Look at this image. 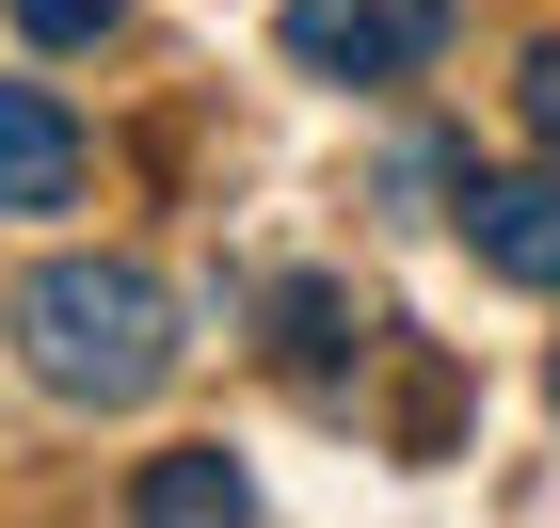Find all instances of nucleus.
Wrapping results in <instances>:
<instances>
[{"label": "nucleus", "instance_id": "1", "mask_svg": "<svg viewBox=\"0 0 560 528\" xmlns=\"http://www.w3.org/2000/svg\"><path fill=\"white\" fill-rule=\"evenodd\" d=\"M16 368H33L48 400H96V416L161 400V368H176L161 272L144 257H48L33 289H16Z\"/></svg>", "mask_w": 560, "mask_h": 528}, {"label": "nucleus", "instance_id": "2", "mask_svg": "<svg viewBox=\"0 0 560 528\" xmlns=\"http://www.w3.org/2000/svg\"><path fill=\"white\" fill-rule=\"evenodd\" d=\"M432 48H448V0H289L304 81H417Z\"/></svg>", "mask_w": 560, "mask_h": 528}, {"label": "nucleus", "instance_id": "3", "mask_svg": "<svg viewBox=\"0 0 560 528\" xmlns=\"http://www.w3.org/2000/svg\"><path fill=\"white\" fill-rule=\"evenodd\" d=\"M465 257L497 289H560V176H465Z\"/></svg>", "mask_w": 560, "mask_h": 528}, {"label": "nucleus", "instance_id": "4", "mask_svg": "<svg viewBox=\"0 0 560 528\" xmlns=\"http://www.w3.org/2000/svg\"><path fill=\"white\" fill-rule=\"evenodd\" d=\"M81 192V113L48 81H0V209H65Z\"/></svg>", "mask_w": 560, "mask_h": 528}, {"label": "nucleus", "instance_id": "5", "mask_svg": "<svg viewBox=\"0 0 560 528\" xmlns=\"http://www.w3.org/2000/svg\"><path fill=\"white\" fill-rule=\"evenodd\" d=\"M129 513L144 528H241V513H257V481H241V465H224V448H161V465H144V481H129Z\"/></svg>", "mask_w": 560, "mask_h": 528}, {"label": "nucleus", "instance_id": "6", "mask_svg": "<svg viewBox=\"0 0 560 528\" xmlns=\"http://www.w3.org/2000/svg\"><path fill=\"white\" fill-rule=\"evenodd\" d=\"M113 16H129V0H16V33H33V48H96Z\"/></svg>", "mask_w": 560, "mask_h": 528}, {"label": "nucleus", "instance_id": "7", "mask_svg": "<svg viewBox=\"0 0 560 528\" xmlns=\"http://www.w3.org/2000/svg\"><path fill=\"white\" fill-rule=\"evenodd\" d=\"M513 113H528V129H545V144H560V33H545V48H528V81H513Z\"/></svg>", "mask_w": 560, "mask_h": 528}, {"label": "nucleus", "instance_id": "8", "mask_svg": "<svg viewBox=\"0 0 560 528\" xmlns=\"http://www.w3.org/2000/svg\"><path fill=\"white\" fill-rule=\"evenodd\" d=\"M545 400H560V368H545Z\"/></svg>", "mask_w": 560, "mask_h": 528}]
</instances>
